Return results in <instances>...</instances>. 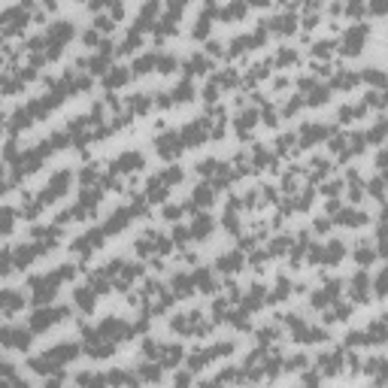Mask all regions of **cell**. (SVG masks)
<instances>
[{
	"instance_id": "obj_23",
	"label": "cell",
	"mask_w": 388,
	"mask_h": 388,
	"mask_svg": "<svg viewBox=\"0 0 388 388\" xmlns=\"http://www.w3.org/2000/svg\"><path fill=\"white\" fill-rule=\"evenodd\" d=\"M155 64H158V55H143V58H137V64H134V73H149Z\"/></svg>"
},
{
	"instance_id": "obj_45",
	"label": "cell",
	"mask_w": 388,
	"mask_h": 388,
	"mask_svg": "<svg viewBox=\"0 0 388 388\" xmlns=\"http://www.w3.org/2000/svg\"><path fill=\"white\" fill-rule=\"evenodd\" d=\"M276 334H279L276 328H264V331L258 334V340H261V343H273V340H276Z\"/></svg>"
},
{
	"instance_id": "obj_32",
	"label": "cell",
	"mask_w": 388,
	"mask_h": 388,
	"mask_svg": "<svg viewBox=\"0 0 388 388\" xmlns=\"http://www.w3.org/2000/svg\"><path fill=\"white\" fill-rule=\"evenodd\" d=\"M343 319H349V306L343 303V306H334L331 313H328V322H343Z\"/></svg>"
},
{
	"instance_id": "obj_41",
	"label": "cell",
	"mask_w": 388,
	"mask_h": 388,
	"mask_svg": "<svg viewBox=\"0 0 388 388\" xmlns=\"http://www.w3.org/2000/svg\"><path fill=\"white\" fill-rule=\"evenodd\" d=\"M331 49H334V43H331V40H325V43H319V46L313 49V55H319V58H328V55H331Z\"/></svg>"
},
{
	"instance_id": "obj_15",
	"label": "cell",
	"mask_w": 388,
	"mask_h": 388,
	"mask_svg": "<svg viewBox=\"0 0 388 388\" xmlns=\"http://www.w3.org/2000/svg\"><path fill=\"white\" fill-rule=\"evenodd\" d=\"M367 285H370L367 273H358V276L352 279V297H355V300H367Z\"/></svg>"
},
{
	"instance_id": "obj_39",
	"label": "cell",
	"mask_w": 388,
	"mask_h": 388,
	"mask_svg": "<svg viewBox=\"0 0 388 388\" xmlns=\"http://www.w3.org/2000/svg\"><path fill=\"white\" fill-rule=\"evenodd\" d=\"M140 376H143V379H149V382H158V379H161L158 367H140Z\"/></svg>"
},
{
	"instance_id": "obj_8",
	"label": "cell",
	"mask_w": 388,
	"mask_h": 388,
	"mask_svg": "<svg viewBox=\"0 0 388 388\" xmlns=\"http://www.w3.org/2000/svg\"><path fill=\"white\" fill-rule=\"evenodd\" d=\"M131 215H134V209H115V212L109 215V221L103 224V230H106V234H115V230H122V227L131 221Z\"/></svg>"
},
{
	"instance_id": "obj_2",
	"label": "cell",
	"mask_w": 388,
	"mask_h": 388,
	"mask_svg": "<svg viewBox=\"0 0 388 388\" xmlns=\"http://www.w3.org/2000/svg\"><path fill=\"white\" fill-rule=\"evenodd\" d=\"M67 182H70V173H55L52 176V182L43 188V194H40V203H49V200H55V197H61L64 194V188H67Z\"/></svg>"
},
{
	"instance_id": "obj_50",
	"label": "cell",
	"mask_w": 388,
	"mask_h": 388,
	"mask_svg": "<svg viewBox=\"0 0 388 388\" xmlns=\"http://www.w3.org/2000/svg\"><path fill=\"white\" fill-rule=\"evenodd\" d=\"M285 249H288V240H285V237H279V240L273 243V249H270V252H273V255H279V252H285Z\"/></svg>"
},
{
	"instance_id": "obj_10",
	"label": "cell",
	"mask_w": 388,
	"mask_h": 388,
	"mask_svg": "<svg viewBox=\"0 0 388 388\" xmlns=\"http://www.w3.org/2000/svg\"><path fill=\"white\" fill-rule=\"evenodd\" d=\"M215 267L221 270V273H234V270L243 267V255H240V252H234V255H221V258L215 261Z\"/></svg>"
},
{
	"instance_id": "obj_33",
	"label": "cell",
	"mask_w": 388,
	"mask_h": 388,
	"mask_svg": "<svg viewBox=\"0 0 388 388\" xmlns=\"http://www.w3.org/2000/svg\"><path fill=\"white\" fill-rule=\"evenodd\" d=\"M325 100H328V88H325V85H319V88L309 91V103H313V106H316V103H325Z\"/></svg>"
},
{
	"instance_id": "obj_17",
	"label": "cell",
	"mask_w": 388,
	"mask_h": 388,
	"mask_svg": "<svg viewBox=\"0 0 388 388\" xmlns=\"http://www.w3.org/2000/svg\"><path fill=\"white\" fill-rule=\"evenodd\" d=\"M206 67H209V61H206L203 55H197V58H191V61L185 64V73H188V76H200V73H206Z\"/></svg>"
},
{
	"instance_id": "obj_20",
	"label": "cell",
	"mask_w": 388,
	"mask_h": 388,
	"mask_svg": "<svg viewBox=\"0 0 388 388\" xmlns=\"http://www.w3.org/2000/svg\"><path fill=\"white\" fill-rule=\"evenodd\" d=\"M270 24H273V30H279V33H291L294 24H297V15H282V18H273Z\"/></svg>"
},
{
	"instance_id": "obj_6",
	"label": "cell",
	"mask_w": 388,
	"mask_h": 388,
	"mask_svg": "<svg viewBox=\"0 0 388 388\" xmlns=\"http://www.w3.org/2000/svg\"><path fill=\"white\" fill-rule=\"evenodd\" d=\"M206 125H209V122H194V125H188V128L182 131V143H185V146L203 143V140H206Z\"/></svg>"
},
{
	"instance_id": "obj_29",
	"label": "cell",
	"mask_w": 388,
	"mask_h": 388,
	"mask_svg": "<svg viewBox=\"0 0 388 388\" xmlns=\"http://www.w3.org/2000/svg\"><path fill=\"white\" fill-rule=\"evenodd\" d=\"M179 358H182V349H179V346H170V349H164V364H167V367H173Z\"/></svg>"
},
{
	"instance_id": "obj_53",
	"label": "cell",
	"mask_w": 388,
	"mask_h": 388,
	"mask_svg": "<svg viewBox=\"0 0 388 388\" xmlns=\"http://www.w3.org/2000/svg\"><path fill=\"white\" fill-rule=\"evenodd\" d=\"M261 119H264L267 125H276V112H273V106H267V109H264V115H261Z\"/></svg>"
},
{
	"instance_id": "obj_57",
	"label": "cell",
	"mask_w": 388,
	"mask_h": 388,
	"mask_svg": "<svg viewBox=\"0 0 388 388\" xmlns=\"http://www.w3.org/2000/svg\"><path fill=\"white\" fill-rule=\"evenodd\" d=\"M316 24H319V15H313V12L303 18V27H316Z\"/></svg>"
},
{
	"instance_id": "obj_14",
	"label": "cell",
	"mask_w": 388,
	"mask_h": 388,
	"mask_svg": "<svg viewBox=\"0 0 388 388\" xmlns=\"http://www.w3.org/2000/svg\"><path fill=\"white\" fill-rule=\"evenodd\" d=\"M206 203H212V188H209V185L194 188V194H191V206H206Z\"/></svg>"
},
{
	"instance_id": "obj_1",
	"label": "cell",
	"mask_w": 388,
	"mask_h": 388,
	"mask_svg": "<svg viewBox=\"0 0 388 388\" xmlns=\"http://www.w3.org/2000/svg\"><path fill=\"white\" fill-rule=\"evenodd\" d=\"M364 40H367V24H355V27H349L346 36H343V52H346V55H358Z\"/></svg>"
},
{
	"instance_id": "obj_44",
	"label": "cell",
	"mask_w": 388,
	"mask_h": 388,
	"mask_svg": "<svg viewBox=\"0 0 388 388\" xmlns=\"http://www.w3.org/2000/svg\"><path fill=\"white\" fill-rule=\"evenodd\" d=\"M288 294V279H279V285H276V291H273V297H270V300H282Z\"/></svg>"
},
{
	"instance_id": "obj_9",
	"label": "cell",
	"mask_w": 388,
	"mask_h": 388,
	"mask_svg": "<svg viewBox=\"0 0 388 388\" xmlns=\"http://www.w3.org/2000/svg\"><path fill=\"white\" fill-rule=\"evenodd\" d=\"M331 131L328 128H322V125H306L303 128V134H300V146H313V143H319V140H325Z\"/></svg>"
},
{
	"instance_id": "obj_16",
	"label": "cell",
	"mask_w": 388,
	"mask_h": 388,
	"mask_svg": "<svg viewBox=\"0 0 388 388\" xmlns=\"http://www.w3.org/2000/svg\"><path fill=\"white\" fill-rule=\"evenodd\" d=\"M209 230H212V218L209 215H197V218H194V224H191V234L194 237H206Z\"/></svg>"
},
{
	"instance_id": "obj_13",
	"label": "cell",
	"mask_w": 388,
	"mask_h": 388,
	"mask_svg": "<svg viewBox=\"0 0 388 388\" xmlns=\"http://www.w3.org/2000/svg\"><path fill=\"white\" fill-rule=\"evenodd\" d=\"M173 288H176V294H179V297H188V294L194 291V276L176 273V276H173Z\"/></svg>"
},
{
	"instance_id": "obj_58",
	"label": "cell",
	"mask_w": 388,
	"mask_h": 388,
	"mask_svg": "<svg viewBox=\"0 0 388 388\" xmlns=\"http://www.w3.org/2000/svg\"><path fill=\"white\" fill-rule=\"evenodd\" d=\"M125 15V6L122 3H112V18H122Z\"/></svg>"
},
{
	"instance_id": "obj_38",
	"label": "cell",
	"mask_w": 388,
	"mask_h": 388,
	"mask_svg": "<svg viewBox=\"0 0 388 388\" xmlns=\"http://www.w3.org/2000/svg\"><path fill=\"white\" fill-rule=\"evenodd\" d=\"M370 194H373V197H385V176L370 182Z\"/></svg>"
},
{
	"instance_id": "obj_30",
	"label": "cell",
	"mask_w": 388,
	"mask_h": 388,
	"mask_svg": "<svg viewBox=\"0 0 388 388\" xmlns=\"http://www.w3.org/2000/svg\"><path fill=\"white\" fill-rule=\"evenodd\" d=\"M149 103H152V100H149L146 94H134V97H131V109H134V112H146Z\"/></svg>"
},
{
	"instance_id": "obj_24",
	"label": "cell",
	"mask_w": 388,
	"mask_h": 388,
	"mask_svg": "<svg viewBox=\"0 0 388 388\" xmlns=\"http://www.w3.org/2000/svg\"><path fill=\"white\" fill-rule=\"evenodd\" d=\"M194 285H200V291H212V273L209 270H197V273H194Z\"/></svg>"
},
{
	"instance_id": "obj_55",
	"label": "cell",
	"mask_w": 388,
	"mask_h": 388,
	"mask_svg": "<svg viewBox=\"0 0 388 388\" xmlns=\"http://www.w3.org/2000/svg\"><path fill=\"white\" fill-rule=\"evenodd\" d=\"M94 27H97V30H109V27H112V18H97Z\"/></svg>"
},
{
	"instance_id": "obj_12",
	"label": "cell",
	"mask_w": 388,
	"mask_h": 388,
	"mask_svg": "<svg viewBox=\"0 0 388 388\" xmlns=\"http://www.w3.org/2000/svg\"><path fill=\"white\" fill-rule=\"evenodd\" d=\"M337 221H343V224H349V227H358V224L367 221V215L358 212V209H343V206H340V218H337Z\"/></svg>"
},
{
	"instance_id": "obj_22",
	"label": "cell",
	"mask_w": 388,
	"mask_h": 388,
	"mask_svg": "<svg viewBox=\"0 0 388 388\" xmlns=\"http://www.w3.org/2000/svg\"><path fill=\"white\" fill-rule=\"evenodd\" d=\"M94 297H97V291H94V288H79V291H76V303H79L82 309H91Z\"/></svg>"
},
{
	"instance_id": "obj_31",
	"label": "cell",
	"mask_w": 388,
	"mask_h": 388,
	"mask_svg": "<svg viewBox=\"0 0 388 388\" xmlns=\"http://www.w3.org/2000/svg\"><path fill=\"white\" fill-rule=\"evenodd\" d=\"M252 43H255L252 36H237V40H234V49H230V52H234V55H243V52H246Z\"/></svg>"
},
{
	"instance_id": "obj_26",
	"label": "cell",
	"mask_w": 388,
	"mask_h": 388,
	"mask_svg": "<svg viewBox=\"0 0 388 388\" xmlns=\"http://www.w3.org/2000/svg\"><path fill=\"white\" fill-rule=\"evenodd\" d=\"M255 125V112L252 109H246V112H240V119H237V128H240V134H249V128Z\"/></svg>"
},
{
	"instance_id": "obj_40",
	"label": "cell",
	"mask_w": 388,
	"mask_h": 388,
	"mask_svg": "<svg viewBox=\"0 0 388 388\" xmlns=\"http://www.w3.org/2000/svg\"><path fill=\"white\" fill-rule=\"evenodd\" d=\"M376 291H379V294H388V267L382 270L379 279H376Z\"/></svg>"
},
{
	"instance_id": "obj_27",
	"label": "cell",
	"mask_w": 388,
	"mask_h": 388,
	"mask_svg": "<svg viewBox=\"0 0 388 388\" xmlns=\"http://www.w3.org/2000/svg\"><path fill=\"white\" fill-rule=\"evenodd\" d=\"M221 15H224V18H240V15H246V3H243V0H237V3H230Z\"/></svg>"
},
{
	"instance_id": "obj_46",
	"label": "cell",
	"mask_w": 388,
	"mask_h": 388,
	"mask_svg": "<svg viewBox=\"0 0 388 388\" xmlns=\"http://www.w3.org/2000/svg\"><path fill=\"white\" fill-rule=\"evenodd\" d=\"M206 33H209V18L203 15V18L197 21V27H194V36H206Z\"/></svg>"
},
{
	"instance_id": "obj_25",
	"label": "cell",
	"mask_w": 388,
	"mask_h": 388,
	"mask_svg": "<svg viewBox=\"0 0 388 388\" xmlns=\"http://www.w3.org/2000/svg\"><path fill=\"white\" fill-rule=\"evenodd\" d=\"M343 252H346V249H343V243H337V240H334V243L325 249V258H322V261H325V264H334V261H340V258H343Z\"/></svg>"
},
{
	"instance_id": "obj_49",
	"label": "cell",
	"mask_w": 388,
	"mask_h": 388,
	"mask_svg": "<svg viewBox=\"0 0 388 388\" xmlns=\"http://www.w3.org/2000/svg\"><path fill=\"white\" fill-rule=\"evenodd\" d=\"M370 9H373V12H379V15H382V12H388V0H373V3H370Z\"/></svg>"
},
{
	"instance_id": "obj_35",
	"label": "cell",
	"mask_w": 388,
	"mask_h": 388,
	"mask_svg": "<svg viewBox=\"0 0 388 388\" xmlns=\"http://www.w3.org/2000/svg\"><path fill=\"white\" fill-rule=\"evenodd\" d=\"M355 258H358V264H370V261L376 258V252H373L370 246H361V249L355 252Z\"/></svg>"
},
{
	"instance_id": "obj_5",
	"label": "cell",
	"mask_w": 388,
	"mask_h": 388,
	"mask_svg": "<svg viewBox=\"0 0 388 388\" xmlns=\"http://www.w3.org/2000/svg\"><path fill=\"white\" fill-rule=\"evenodd\" d=\"M182 146H185V143H182L179 134H164V137H158V152L164 155V158H176Z\"/></svg>"
},
{
	"instance_id": "obj_56",
	"label": "cell",
	"mask_w": 388,
	"mask_h": 388,
	"mask_svg": "<svg viewBox=\"0 0 388 388\" xmlns=\"http://www.w3.org/2000/svg\"><path fill=\"white\" fill-rule=\"evenodd\" d=\"M300 109V100H288L285 103V115H291V112H297Z\"/></svg>"
},
{
	"instance_id": "obj_21",
	"label": "cell",
	"mask_w": 388,
	"mask_h": 388,
	"mask_svg": "<svg viewBox=\"0 0 388 388\" xmlns=\"http://www.w3.org/2000/svg\"><path fill=\"white\" fill-rule=\"evenodd\" d=\"M355 82H358V76L349 73V70H340V73L334 76V85H337V88H352Z\"/></svg>"
},
{
	"instance_id": "obj_3",
	"label": "cell",
	"mask_w": 388,
	"mask_h": 388,
	"mask_svg": "<svg viewBox=\"0 0 388 388\" xmlns=\"http://www.w3.org/2000/svg\"><path fill=\"white\" fill-rule=\"evenodd\" d=\"M64 316H67V309H40V313L30 319V331H43V328L55 325V322L64 319Z\"/></svg>"
},
{
	"instance_id": "obj_11",
	"label": "cell",
	"mask_w": 388,
	"mask_h": 388,
	"mask_svg": "<svg viewBox=\"0 0 388 388\" xmlns=\"http://www.w3.org/2000/svg\"><path fill=\"white\" fill-rule=\"evenodd\" d=\"M40 252H43L40 246H18V249H15V267H27Z\"/></svg>"
},
{
	"instance_id": "obj_43",
	"label": "cell",
	"mask_w": 388,
	"mask_h": 388,
	"mask_svg": "<svg viewBox=\"0 0 388 388\" xmlns=\"http://www.w3.org/2000/svg\"><path fill=\"white\" fill-rule=\"evenodd\" d=\"M12 221H15V212L6 206V209H3V234H9V230H12Z\"/></svg>"
},
{
	"instance_id": "obj_19",
	"label": "cell",
	"mask_w": 388,
	"mask_h": 388,
	"mask_svg": "<svg viewBox=\"0 0 388 388\" xmlns=\"http://www.w3.org/2000/svg\"><path fill=\"white\" fill-rule=\"evenodd\" d=\"M125 82H128V70H125V67L109 70V76H106V85H109V88H119V85H125Z\"/></svg>"
},
{
	"instance_id": "obj_51",
	"label": "cell",
	"mask_w": 388,
	"mask_h": 388,
	"mask_svg": "<svg viewBox=\"0 0 388 388\" xmlns=\"http://www.w3.org/2000/svg\"><path fill=\"white\" fill-rule=\"evenodd\" d=\"M179 212H182L179 206H167V209H164V218H167V221H176V218H179Z\"/></svg>"
},
{
	"instance_id": "obj_42",
	"label": "cell",
	"mask_w": 388,
	"mask_h": 388,
	"mask_svg": "<svg viewBox=\"0 0 388 388\" xmlns=\"http://www.w3.org/2000/svg\"><path fill=\"white\" fill-rule=\"evenodd\" d=\"M294 143H297V137H294V134H285V137H279V152H288V149H294Z\"/></svg>"
},
{
	"instance_id": "obj_36",
	"label": "cell",
	"mask_w": 388,
	"mask_h": 388,
	"mask_svg": "<svg viewBox=\"0 0 388 388\" xmlns=\"http://www.w3.org/2000/svg\"><path fill=\"white\" fill-rule=\"evenodd\" d=\"M364 79H367L370 85H385V76H382L379 70H364Z\"/></svg>"
},
{
	"instance_id": "obj_4",
	"label": "cell",
	"mask_w": 388,
	"mask_h": 388,
	"mask_svg": "<svg viewBox=\"0 0 388 388\" xmlns=\"http://www.w3.org/2000/svg\"><path fill=\"white\" fill-rule=\"evenodd\" d=\"M0 337H3L6 346H15V349H27L30 346V331H24V328H3Z\"/></svg>"
},
{
	"instance_id": "obj_7",
	"label": "cell",
	"mask_w": 388,
	"mask_h": 388,
	"mask_svg": "<svg viewBox=\"0 0 388 388\" xmlns=\"http://www.w3.org/2000/svg\"><path fill=\"white\" fill-rule=\"evenodd\" d=\"M143 167V158L140 152H125L119 161H115V173H131V170H140Z\"/></svg>"
},
{
	"instance_id": "obj_54",
	"label": "cell",
	"mask_w": 388,
	"mask_h": 388,
	"mask_svg": "<svg viewBox=\"0 0 388 388\" xmlns=\"http://www.w3.org/2000/svg\"><path fill=\"white\" fill-rule=\"evenodd\" d=\"M173 240H176V243L182 246V243L188 240V230H185V227H176V230H173Z\"/></svg>"
},
{
	"instance_id": "obj_37",
	"label": "cell",
	"mask_w": 388,
	"mask_h": 388,
	"mask_svg": "<svg viewBox=\"0 0 388 388\" xmlns=\"http://www.w3.org/2000/svg\"><path fill=\"white\" fill-rule=\"evenodd\" d=\"M173 97H176V100H191V97H194V91H191V85H188V82H182V85L173 91Z\"/></svg>"
},
{
	"instance_id": "obj_60",
	"label": "cell",
	"mask_w": 388,
	"mask_h": 388,
	"mask_svg": "<svg viewBox=\"0 0 388 388\" xmlns=\"http://www.w3.org/2000/svg\"><path fill=\"white\" fill-rule=\"evenodd\" d=\"M252 6H264V3H270V0H249Z\"/></svg>"
},
{
	"instance_id": "obj_59",
	"label": "cell",
	"mask_w": 388,
	"mask_h": 388,
	"mask_svg": "<svg viewBox=\"0 0 388 388\" xmlns=\"http://www.w3.org/2000/svg\"><path fill=\"white\" fill-rule=\"evenodd\" d=\"M206 52H209V55H221V43H209Z\"/></svg>"
},
{
	"instance_id": "obj_48",
	"label": "cell",
	"mask_w": 388,
	"mask_h": 388,
	"mask_svg": "<svg viewBox=\"0 0 388 388\" xmlns=\"http://www.w3.org/2000/svg\"><path fill=\"white\" fill-rule=\"evenodd\" d=\"M294 61H297V55H294V52H288V49H282V52H279V64H294Z\"/></svg>"
},
{
	"instance_id": "obj_47",
	"label": "cell",
	"mask_w": 388,
	"mask_h": 388,
	"mask_svg": "<svg viewBox=\"0 0 388 388\" xmlns=\"http://www.w3.org/2000/svg\"><path fill=\"white\" fill-rule=\"evenodd\" d=\"M158 67H161V73H173L176 58H158Z\"/></svg>"
},
{
	"instance_id": "obj_52",
	"label": "cell",
	"mask_w": 388,
	"mask_h": 388,
	"mask_svg": "<svg viewBox=\"0 0 388 388\" xmlns=\"http://www.w3.org/2000/svg\"><path fill=\"white\" fill-rule=\"evenodd\" d=\"M288 367H291V370H303V367H306V358H303V355H297V358H291V361H288Z\"/></svg>"
},
{
	"instance_id": "obj_18",
	"label": "cell",
	"mask_w": 388,
	"mask_h": 388,
	"mask_svg": "<svg viewBox=\"0 0 388 388\" xmlns=\"http://www.w3.org/2000/svg\"><path fill=\"white\" fill-rule=\"evenodd\" d=\"M18 306H21V294H15L12 288H6V291H3V313L9 316V313H15Z\"/></svg>"
},
{
	"instance_id": "obj_61",
	"label": "cell",
	"mask_w": 388,
	"mask_h": 388,
	"mask_svg": "<svg viewBox=\"0 0 388 388\" xmlns=\"http://www.w3.org/2000/svg\"><path fill=\"white\" fill-rule=\"evenodd\" d=\"M103 3H109V0H91V6L97 9V6H103Z\"/></svg>"
},
{
	"instance_id": "obj_34",
	"label": "cell",
	"mask_w": 388,
	"mask_h": 388,
	"mask_svg": "<svg viewBox=\"0 0 388 388\" xmlns=\"http://www.w3.org/2000/svg\"><path fill=\"white\" fill-rule=\"evenodd\" d=\"M161 179H164L167 185H176V182L182 179V170H179V167H170V170H164V173H161Z\"/></svg>"
},
{
	"instance_id": "obj_28",
	"label": "cell",
	"mask_w": 388,
	"mask_h": 388,
	"mask_svg": "<svg viewBox=\"0 0 388 388\" xmlns=\"http://www.w3.org/2000/svg\"><path fill=\"white\" fill-rule=\"evenodd\" d=\"M385 134H388V122H385V119H379V125H376V128L367 134V140H370V143H379Z\"/></svg>"
}]
</instances>
